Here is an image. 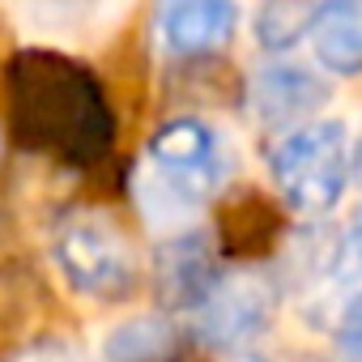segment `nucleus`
I'll list each match as a JSON object with an SVG mask.
<instances>
[{"instance_id":"1","label":"nucleus","mask_w":362,"mask_h":362,"mask_svg":"<svg viewBox=\"0 0 362 362\" xmlns=\"http://www.w3.org/2000/svg\"><path fill=\"white\" fill-rule=\"evenodd\" d=\"M226 153L205 119H166L145 145V175L136 179L141 209L153 222L179 226L201 209V201L222 184Z\"/></svg>"},{"instance_id":"2","label":"nucleus","mask_w":362,"mask_h":362,"mask_svg":"<svg viewBox=\"0 0 362 362\" xmlns=\"http://www.w3.org/2000/svg\"><path fill=\"white\" fill-rule=\"evenodd\" d=\"M277 197L298 214H328L349 184V132L341 119H311L269 149Z\"/></svg>"},{"instance_id":"3","label":"nucleus","mask_w":362,"mask_h":362,"mask_svg":"<svg viewBox=\"0 0 362 362\" xmlns=\"http://www.w3.org/2000/svg\"><path fill=\"white\" fill-rule=\"evenodd\" d=\"M52 260L64 286L94 303H119L136 290L141 269L124 230L103 214L69 218L52 239Z\"/></svg>"},{"instance_id":"4","label":"nucleus","mask_w":362,"mask_h":362,"mask_svg":"<svg viewBox=\"0 0 362 362\" xmlns=\"http://www.w3.org/2000/svg\"><path fill=\"white\" fill-rule=\"evenodd\" d=\"M277 315V286L264 273H222L218 290L197 307V332L205 345L235 349L269 332Z\"/></svg>"},{"instance_id":"5","label":"nucleus","mask_w":362,"mask_h":362,"mask_svg":"<svg viewBox=\"0 0 362 362\" xmlns=\"http://www.w3.org/2000/svg\"><path fill=\"white\" fill-rule=\"evenodd\" d=\"M320 103H328V81L303 64H264L247 81V107L269 128H286V124L303 128L311 124Z\"/></svg>"},{"instance_id":"6","label":"nucleus","mask_w":362,"mask_h":362,"mask_svg":"<svg viewBox=\"0 0 362 362\" xmlns=\"http://www.w3.org/2000/svg\"><path fill=\"white\" fill-rule=\"evenodd\" d=\"M153 30L170 56H209L235 39L239 9L230 0H175L158 9Z\"/></svg>"},{"instance_id":"7","label":"nucleus","mask_w":362,"mask_h":362,"mask_svg":"<svg viewBox=\"0 0 362 362\" xmlns=\"http://www.w3.org/2000/svg\"><path fill=\"white\" fill-rule=\"evenodd\" d=\"M222 281V269L214 260V247L201 235H170L162 243L158 264H153V286L162 307H188L197 311Z\"/></svg>"},{"instance_id":"8","label":"nucleus","mask_w":362,"mask_h":362,"mask_svg":"<svg viewBox=\"0 0 362 362\" xmlns=\"http://www.w3.org/2000/svg\"><path fill=\"white\" fill-rule=\"evenodd\" d=\"M311 52L315 64L332 77H358L362 73V0H332L315 5L311 18Z\"/></svg>"},{"instance_id":"9","label":"nucleus","mask_w":362,"mask_h":362,"mask_svg":"<svg viewBox=\"0 0 362 362\" xmlns=\"http://www.w3.org/2000/svg\"><path fill=\"white\" fill-rule=\"evenodd\" d=\"M184 332L166 315H128L103 332V362H179Z\"/></svg>"},{"instance_id":"10","label":"nucleus","mask_w":362,"mask_h":362,"mask_svg":"<svg viewBox=\"0 0 362 362\" xmlns=\"http://www.w3.org/2000/svg\"><path fill=\"white\" fill-rule=\"evenodd\" d=\"M311 18H315V5H264L252 30L264 52H290L298 39H307Z\"/></svg>"},{"instance_id":"11","label":"nucleus","mask_w":362,"mask_h":362,"mask_svg":"<svg viewBox=\"0 0 362 362\" xmlns=\"http://www.w3.org/2000/svg\"><path fill=\"white\" fill-rule=\"evenodd\" d=\"M332 349H337V362H362V294H354L341 307L332 328Z\"/></svg>"},{"instance_id":"12","label":"nucleus","mask_w":362,"mask_h":362,"mask_svg":"<svg viewBox=\"0 0 362 362\" xmlns=\"http://www.w3.org/2000/svg\"><path fill=\"white\" fill-rule=\"evenodd\" d=\"M328 273H332V277H341V281L362 277V222H354L349 230H341V235H337L332 256H328Z\"/></svg>"},{"instance_id":"13","label":"nucleus","mask_w":362,"mask_h":362,"mask_svg":"<svg viewBox=\"0 0 362 362\" xmlns=\"http://www.w3.org/2000/svg\"><path fill=\"white\" fill-rule=\"evenodd\" d=\"M13 362H77L60 341H35V345H26L22 354H13Z\"/></svg>"},{"instance_id":"14","label":"nucleus","mask_w":362,"mask_h":362,"mask_svg":"<svg viewBox=\"0 0 362 362\" xmlns=\"http://www.w3.org/2000/svg\"><path fill=\"white\" fill-rule=\"evenodd\" d=\"M349 175L358 179V188H362V136H358V145H354V153H349Z\"/></svg>"},{"instance_id":"15","label":"nucleus","mask_w":362,"mask_h":362,"mask_svg":"<svg viewBox=\"0 0 362 362\" xmlns=\"http://www.w3.org/2000/svg\"><path fill=\"white\" fill-rule=\"evenodd\" d=\"M247 362H256V358H247Z\"/></svg>"}]
</instances>
